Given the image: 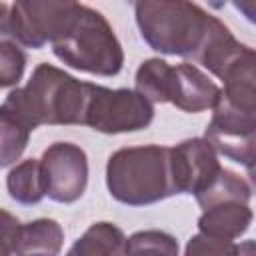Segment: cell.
<instances>
[{
	"label": "cell",
	"mask_w": 256,
	"mask_h": 256,
	"mask_svg": "<svg viewBox=\"0 0 256 256\" xmlns=\"http://www.w3.org/2000/svg\"><path fill=\"white\" fill-rule=\"evenodd\" d=\"M134 14L140 36L152 50L196 62L220 24L216 16L184 0L136 2Z\"/></svg>",
	"instance_id": "obj_1"
},
{
	"label": "cell",
	"mask_w": 256,
	"mask_h": 256,
	"mask_svg": "<svg viewBox=\"0 0 256 256\" xmlns=\"http://www.w3.org/2000/svg\"><path fill=\"white\" fill-rule=\"evenodd\" d=\"M88 94L90 82H82L52 64H38L28 84L14 88L4 102L34 130L42 124H84Z\"/></svg>",
	"instance_id": "obj_2"
},
{
	"label": "cell",
	"mask_w": 256,
	"mask_h": 256,
	"mask_svg": "<svg viewBox=\"0 0 256 256\" xmlns=\"http://www.w3.org/2000/svg\"><path fill=\"white\" fill-rule=\"evenodd\" d=\"M106 186L114 200L146 206L174 196L170 148L148 144L116 150L106 164Z\"/></svg>",
	"instance_id": "obj_3"
},
{
	"label": "cell",
	"mask_w": 256,
	"mask_h": 256,
	"mask_svg": "<svg viewBox=\"0 0 256 256\" xmlns=\"http://www.w3.org/2000/svg\"><path fill=\"white\" fill-rule=\"evenodd\" d=\"M52 50L64 64L98 76H114L124 64V52L112 26L98 10L84 4L70 32L52 44Z\"/></svg>",
	"instance_id": "obj_4"
},
{
	"label": "cell",
	"mask_w": 256,
	"mask_h": 256,
	"mask_svg": "<svg viewBox=\"0 0 256 256\" xmlns=\"http://www.w3.org/2000/svg\"><path fill=\"white\" fill-rule=\"evenodd\" d=\"M80 6L78 2H14L8 8L2 36L26 48L56 44L74 26Z\"/></svg>",
	"instance_id": "obj_5"
},
{
	"label": "cell",
	"mask_w": 256,
	"mask_h": 256,
	"mask_svg": "<svg viewBox=\"0 0 256 256\" xmlns=\"http://www.w3.org/2000/svg\"><path fill=\"white\" fill-rule=\"evenodd\" d=\"M154 118V106L128 88H104L90 82L84 124L102 134L136 132Z\"/></svg>",
	"instance_id": "obj_6"
},
{
	"label": "cell",
	"mask_w": 256,
	"mask_h": 256,
	"mask_svg": "<svg viewBox=\"0 0 256 256\" xmlns=\"http://www.w3.org/2000/svg\"><path fill=\"white\" fill-rule=\"evenodd\" d=\"M256 110H246L236 104H232L228 98L218 96L214 104L212 120L206 126L204 140L216 150V154H224L226 158L244 164L248 170H252L254 162V120Z\"/></svg>",
	"instance_id": "obj_7"
},
{
	"label": "cell",
	"mask_w": 256,
	"mask_h": 256,
	"mask_svg": "<svg viewBox=\"0 0 256 256\" xmlns=\"http://www.w3.org/2000/svg\"><path fill=\"white\" fill-rule=\"evenodd\" d=\"M40 172L44 196L58 204H72L88 184L86 152L72 142H54L40 158Z\"/></svg>",
	"instance_id": "obj_8"
},
{
	"label": "cell",
	"mask_w": 256,
	"mask_h": 256,
	"mask_svg": "<svg viewBox=\"0 0 256 256\" xmlns=\"http://www.w3.org/2000/svg\"><path fill=\"white\" fill-rule=\"evenodd\" d=\"M220 170L216 150L204 138H188L170 148V172L176 194H200Z\"/></svg>",
	"instance_id": "obj_9"
},
{
	"label": "cell",
	"mask_w": 256,
	"mask_h": 256,
	"mask_svg": "<svg viewBox=\"0 0 256 256\" xmlns=\"http://www.w3.org/2000/svg\"><path fill=\"white\" fill-rule=\"evenodd\" d=\"M218 96V84H214L198 66L186 62L172 66L168 82V102H172L182 112L196 114L214 108Z\"/></svg>",
	"instance_id": "obj_10"
},
{
	"label": "cell",
	"mask_w": 256,
	"mask_h": 256,
	"mask_svg": "<svg viewBox=\"0 0 256 256\" xmlns=\"http://www.w3.org/2000/svg\"><path fill=\"white\" fill-rule=\"evenodd\" d=\"M252 224V210L248 204L226 200L208 206L202 210V216L198 218L200 234L222 238V240H234L240 238Z\"/></svg>",
	"instance_id": "obj_11"
},
{
	"label": "cell",
	"mask_w": 256,
	"mask_h": 256,
	"mask_svg": "<svg viewBox=\"0 0 256 256\" xmlns=\"http://www.w3.org/2000/svg\"><path fill=\"white\" fill-rule=\"evenodd\" d=\"M62 244V226L52 218H38L20 226L16 256H58Z\"/></svg>",
	"instance_id": "obj_12"
},
{
	"label": "cell",
	"mask_w": 256,
	"mask_h": 256,
	"mask_svg": "<svg viewBox=\"0 0 256 256\" xmlns=\"http://www.w3.org/2000/svg\"><path fill=\"white\" fill-rule=\"evenodd\" d=\"M66 256H126V236L112 222L92 224Z\"/></svg>",
	"instance_id": "obj_13"
},
{
	"label": "cell",
	"mask_w": 256,
	"mask_h": 256,
	"mask_svg": "<svg viewBox=\"0 0 256 256\" xmlns=\"http://www.w3.org/2000/svg\"><path fill=\"white\" fill-rule=\"evenodd\" d=\"M32 126L6 102L0 104V168L14 164L28 146Z\"/></svg>",
	"instance_id": "obj_14"
},
{
	"label": "cell",
	"mask_w": 256,
	"mask_h": 256,
	"mask_svg": "<svg viewBox=\"0 0 256 256\" xmlns=\"http://www.w3.org/2000/svg\"><path fill=\"white\" fill-rule=\"evenodd\" d=\"M252 198V188L250 182L246 178H242L240 174L222 168L218 172V176L200 192L196 194V202L202 210H206L212 204L218 202H226V200H234V202H242L248 204Z\"/></svg>",
	"instance_id": "obj_15"
},
{
	"label": "cell",
	"mask_w": 256,
	"mask_h": 256,
	"mask_svg": "<svg viewBox=\"0 0 256 256\" xmlns=\"http://www.w3.org/2000/svg\"><path fill=\"white\" fill-rule=\"evenodd\" d=\"M6 188L12 200L20 204H38L44 198L40 160L28 158L16 164L6 176Z\"/></svg>",
	"instance_id": "obj_16"
},
{
	"label": "cell",
	"mask_w": 256,
	"mask_h": 256,
	"mask_svg": "<svg viewBox=\"0 0 256 256\" xmlns=\"http://www.w3.org/2000/svg\"><path fill=\"white\" fill-rule=\"evenodd\" d=\"M172 66L166 60H144L136 70V92L152 102H168V82Z\"/></svg>",
	"instance_id": "obj_17"
},
{
	"label": "cell",
	"mask_w": 256,
	"mask_h": 256,
	"mask_svg": "<svg viewBox=\"0 0 256 256\" xmlns=\"http://www.w3.org/2000/svg\"><path fill=\"white\" fill-rule=\"evenodd\" d=\"M126 256H178V242L162 230H140L126 238Z\"/></svg>",
	"instance_id": "obj_18"
},
{
	"label": "cell",
	"mask_w": 256,
	"mask_h": 256,
	"mask_svg": "<svg viewBox=\"0 0 256 256\" xmlns=\"http://www.w3.org/2000/svg\"><path fill=\"white\" fill-rule=\"evenodd\" d=\"M186 256H254V242L246 240L238 246L232 240L196 234L186 244Z\"/></svg>",
	"instance_id": "obj_19"
},
{
	"label": "cell",
	"mask_w": 256,
	"mask_h": 256,
	"mask_svg": "<svg viewBox=\"0 0 256 256\" xmlns=\"http://www.w3.org/2000/svg\"><path fill=\"white\" fill-rule=\"evenodd\" d=\"M26 68L24 50L12 40H0V88L18 84Z\"/></svg>",
	"instance_id": "obj_20"
},
{
	"label": "cell",
	"mask_w": 256,
	"mask_h": 256,
	"mask_svg": "<svg viewBox=\"0 0 256 256\" xmlns=\"http://www.w3.org/2000/svg\"><path fill=\"white\" fill-rule=\"evenodd\" d=\"M22 222L0 208V256H16L18 248V232Z\"/></svg>",
	"instance_id": "obj_21"
},
{
	"label": "cell",
	"mask_w": 256,
	"mask_h": 256,
	"mask_svg": "<svg viewBox=\"0 0 256 256\" xmlns=\"http://www.w3.org/2000/svg\"><path fill=\"white\" fill-rule=\"evenodd\" d=\"M8 4H4V2H0V36L4 34V22H6V16H8Z\"/></svg>",
	"instance_id": "obj_22"
}]
</instances>
